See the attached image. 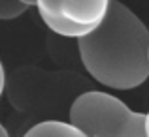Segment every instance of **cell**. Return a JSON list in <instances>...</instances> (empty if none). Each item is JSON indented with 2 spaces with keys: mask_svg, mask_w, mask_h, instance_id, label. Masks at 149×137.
<instances>
[{
  "mask_svg": "<svg viewBox=\"0 0 149 137\" xmlns=\"http://www.w3.org/2000/svg\"><path fill=\"white\" fill-rule=\"evenodd\" d=\"M87 73L106 88L134 90L149 79V28L125 4L109 2L100 26L77 41Z\"/></svg>",
  "mask_w": 149,
  "mask_h": 137,
  "instance_id": "obj_1",
  "label": "cell"
},
{
  "mask_svg": "<svg viewBox=\"0 0 149 137\" xmlns=\"http://www.w3.org/2000/svg\"><path fill=\"white\" fill-rule=\"evenodd\" d=\"M68 122L87 137H147L146 113L102 90L79 94L70 105Z\"/></svg>",
  "mask_w": 149,
  "mask_h": 137,
  "instance_id": "obj_2",
  "label": "cell"
},
{
  "mask_svg": "<svg viewBox=\"0 0 149 137\" xmlns=\"http://www.w3.org/2000/svg\"><path fill=\"white\" fill-rule=\"evenodd\" d=\"M111 0H44L51 11L62 15L74 25L93 28L102 25L109 11Z\"/></svg>",
  "mask_w": 149,
  "mask_h": 137,
  "instance_id": "obj_3",
  "label": "cell"
},
{
  "mask_svg": "<svg viewBox=\"0 0 149 137\" xmlns=\"http://www.w3.org/2000/svg\"><path fill=\"white\" fill-rule=\"evenodd\" d=\"M36 10H38V15L40 19L44 21V25L47 26L51 32H55L57 36H62V38H72V40H83L85 36L93 32V28H85V26H79V25H74L72 21L64 19L62 15L51 11L47 6L44 4V0L36 2Z\"/></svg>",
  "mask_w": 149,
  "mask_h": 137,
  "instance_id": "obj_4",
  "label": "cell"
},
{
  "mask_svg": "<svg viewBox=\"0 0 149 137\" xmlns=\"http://www.w3.org/2000/svg\"><path fill=\"white\" fill-rule=\"evenodd\" d=\"M23 137H87L76 126L62 120H44L30 128Z\"/></svg>",
  "mask_w": 149,
  "mask_h": 137,
  "instance_id": "obj_5",
  "label": "cell"
},
{
  "mask_svg": "<svg viewBox=\"0 0 149 137\" xmlns=\"http://www.w3.org/2000/svg\"><path fill=\"white\" fill-rule=\"evenodd\" d=\"M36 8V2L30 0H0V21H10V19H17L23 13Z\"/></svg>",
  "mask_w": 149,
  "mask_h": 137,
  "instance_id": "obj_6",
  "label": "cell"
},
{
  "mask_svg": "<svg viewBox=\"0 0 149 137\" xmlns=\"http://www.w3.org/2000/svg\"><path fill=\"white\" fill-rule=\"evenodd\" d=\"M4 88H6V72H4L2 60H0V98H2V94H4Z\"/></svg>",
  "mask_w": 149,
  "mask_h": 137,
  "instance_id": "obj_7",
  "label": "cell"
},
{
  "mask_svg": "<svg viewBox=\"0 0 149 137\" xmlns=\"http://www.w3.org/2000/svg\"><path fill=\"white\" fill-rule=\"evenodd\" d=\"M0 137H10V134H8V130L0 124Z\"/></svg>",
  "mask_w": 149,
  "mask_h": 137,
  "instance_id": "obj_8",
  "label": "cell"
},
{
  "mask_svg": "<svg viewBox=\"0 0 149 137\" xmlns=\"http://www.w3.org/2000/svg\"><path fill=\"white\" fill-rule=\"evenodd\" d=\"M146 134H147V137H149V111L146 113Z\"/></svg>",
  "mask_w": 149,
  "mask_h": 137,
  "instance_id": "obj_9",
  "label": "cell"
}]
</instances>
